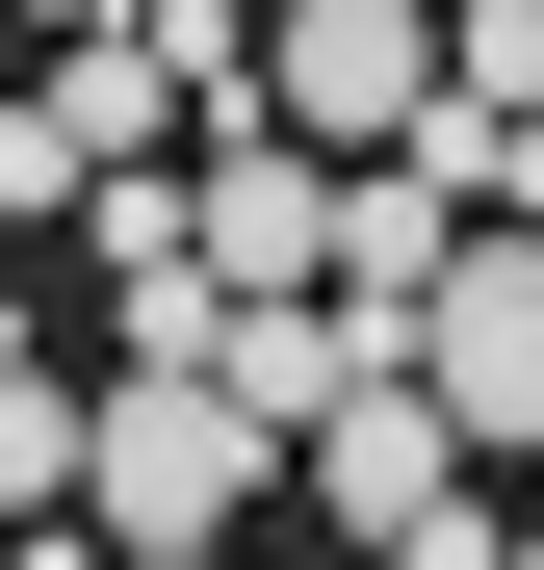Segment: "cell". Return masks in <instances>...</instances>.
I'll return each instance as SVG.
<instances>
[{
  "label": "cell",
  "instance_id": "cell-1",
  "mask_svg": "<svg viewBox=\"0 0 544 570\" xmlns=\"http://www.w3.org/2000/svg\"><path fill=\"white\" fill-rule=\"evenodd\" d=\"M259 466H286V441L208 390V337H130L105 363V493H78V519H105V544H234Z\"/></svg>",
  "mask_w": 544,
  "mask_h": 570
},
{
  "label": "cell",
  "instance_id": "cell-7",
  "mask_svg": "<svg viewBox=\"0 0 544 570\" xmlns=\"http://www.w3.org/2000/svg\"><path fill=\"white\" fill-rule=\"evenodd\" d=\"M78 493H105V390L52 337H0V519H78Z\"/></svg>",
  "mask_w": 544,
  "mask_h": 570
},
{
  "label": "cell",
  "instance_id": "cell-4",
  "mask_svg": "<svg viewBox=\"0 0 544 570\" xmlns=\"http://www.w3.org/2000/svg\"><path fill=\"white\" fill-rule=\"evenodd\" d=\"M389 363H415V337L363 312V285H234V312H208V390H234L259 441H337L363 390H389Z\"/></svg>",
  "mask_w": 544,
  "mask_h": 570
},
{
  "label": "cell",
  "instance_id": "cell-6",
  "mask_svg": "<svg viewBox=\"0 0 544 570\" xmlns=\"http://www.w3.org/2000/svg\"><path fill=\"white\" fill-rule=\"evenodd\" d=\"M467 234H493V208H467V181H441V156H363V181H337V285H363V312H389V337L441 312V285H467Z\"/></svg>",
  "mask_w": 544,
  "mask_h": 570
},
{
  "label": "cell",
  "instance_id": "cell-3",
  "mask_svg": "<svg viewBox=\"0 0 544 570\" xmlns=\"http://www.w3.org/2000/svg\"><path fill=\"white\" fill-rule=\"evenodd\" d=\"M467 466H493V441H467V415L389 363V390L311 441V493H337V544H363V570H493V544H467Z\"/></svg>",
  "mask_w": 544,
  "mask_h": 570
},
{
  "label": "cell",
  "instance_id": "cell-9",
  "mask_svg": "<svg viewBox=\"0 0 544 570\" xmlns=\"http://www.w3.org/2000/svg\"><path fill=\"white\" fill-rule=\"evenodd\" d=\"M27 27H105V0H27Z\"/></svg>",
  "mask_w": 544,
  "mask_h": 570
},
{
  "label": "cell",
  "instance_id": "cell-8",
  "mask_svg": "<svg viewBox=\"0 0 544 570\" xmlns=\"http://www.w3.org/2000/svg\"><path fill=\"white\" fill-rule=\"evenodd\" d=\"M105 570H234V544H105Z\"/></svg>",
  "mask_w": 544,
  "mask_h": 570
},
{
  "label": "cell",
  "instance_id": "cell-5",
  "mask_svg": "<svg viewBox=\"0 0 544 570\" xmlns=\"http://www.w3.org/2000/svg\"><path fill=\"white\" fill-rule=\"evenodd\" d=\"M415 390L467 415L493 466H544V234H467V285L415 312Z\"/></svg>",
  "mask_w": 544,
  "mask_h": 570
},
{
  "label": "cell",
  "instance_id": "cell-2",
  "mask_svg": "<svg viewBox=\"0 0 544 570\" xmlns=\"http://www.w3.org/2000/svg\"><path fill=\"white\" fill-rule=\"evenodd\" d=\"M259 105L311 156H415L467 105V0H259Z\"/></svg>",
  "mask_w": 544,
  "mask_h": 570
}]
</instances>
